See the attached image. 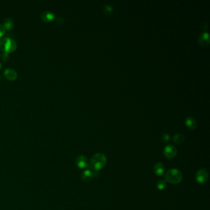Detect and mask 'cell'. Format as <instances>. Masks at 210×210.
<instances>
[{"mask_svg":"<svg viewBox=\"0 0 210 210\" xmlns=\"http://www.w3.org/2000/svg\"><path fill=\"white\" fill-rule=\"evenodd\" d=\"M17 48V44L14 40L10 38H5L0 40V48L5 52H13Z\"/></svg>","mask_w":210,"mask_h":210,"instance_id":"obj_3","label":"cell"},{"mask_svg":"<svg viewBox=\"0 0 210 210\" xmlns=\"http://www.w3.org/2000/svg\"><path fill=\"white\" fill-rule=\"evenodd\" d=\"M103 11L105 14H106L107 15H110L112 13L113 9H112L111 6L108 5H104L103 7Z\"/></svg>","mask_w":210,"mask_h":210,"instance_id":"obj_16","label":"cell"},{"mask_svg":"<svg viewBox=\"0 0 210 210\" xmlns=\"http://www.w3.org/2000/svg\"><path fill=\"white\" fill-rule=\"evenodd\" d=\"M41 18L43 21L46 22H49L54 19V15L50 11H45L41 14Z\"/></svg>","mask_w":210,"mask_h":210,"instance_id":"obj_11","label":"cell"},{"mask_svg":"<svg viewBox=\"0 0 210 210\" xmlns=\"http://www.w3.org/2000/svg\"><path fill=\"white\" fill-rule=\"evenodd\" d=\"M96 171H91V169L84 170L81 173V179L84 182H89L92 180L94 177L96 176Z\"/></svg>","mask_w":210,"mask_h":210,"instance_id":"obj_7","label":"cell"},{"mask_svg":"<svg viewBox=\"0 0 210 210\" xmlns=\"http://www.w3.org/2000/svg\"><path fill=\"white\" fill-rule=\"evenodd\" d=\"M185 138L182 134H177L173 138V141L176 144H181L184 141Z\"/></svg>","mask_w":210,"mask_h":210,"instance_id":"obj_13","label":"cell"},{"mask_svg":"<svg viewBox=\"0 0 210 210\" xmlns=\"http://www.w3.org/2000/svg\"><path fill=\"white\" fill-rule=\"evenodd\" d=\"M2 56H4V57L2 58L3 60H6L8 58V55L7 52H5L4 54H2Z\"/></svg>","mask_w":210,"mask_h":210,"instance_id":"obj_19","label":"cell"},{"mask_svg":"<svg viewBox=\"0 0 210 210\" xmlns=\"http://www.w3.org/2000/svg\"><path fill=\"white\" fill-rule=\"evenodd\" d=\"M157 187L160 190H162L165 189V187H166V181H164V180H160V181H158L157 182Z\"/></svg>","mask_w":210,"mask_h":210,"instance_id":"obj_15","label":"cell"},{"mask_svg":"<svg viewBox=\"0 0 210 210\" xmlns=\"http://www.w3.org/2000/svg\"><path fill=\"white\" fill-rule=\"evenodd\" d=\"M4 27L7 30H11L14 26V23L11 19H6L4 22Z\"/></svg>","mask_w":210,"mask_h":210,"instance_id":"obj_14","label":"cell"},{"mask_svg":"<svg viewBox=\"0 0 210 210\" xmlns=\"http://www.w3.org/2000/svg\"><path fill=\"white\" fill-rule=\"evenodd\" d=\"M165 181L173 184H177L181 182L182 179V174L181 172L175 168H173L169 169L165 176Z\"/></svg>","mask_w":210,"mask_h":210,"instance_id":"obj_2","label":"cell"},{"mask_svg":"<svg viewBox=\"0 0 210 210\" xmlns=\"http://www.w3.org/2000/svg\"><path fill=\"white\" fill-rule=\"evenodd\" d=\"M4 74L5 76L10 80H14L17 78V72L12 68H7L5 70Z\"/></svg>","mask_w":210,"mask_h":210,"instance_id":"obj_10","label":"cell"},{"mask_svg":"<svg viewBox=\"0 0 210 210\" xmlns=\"http://www.w3.org/2000/svg\"><path fill=\"white\" fill-rule=\"evenodd\" d=\"M177 149L172 145H168L164 149V155L168 158H173L176 156Z\"/></svg>","mask_w":210,"mask_h":210,"instance_id":"obj_5","label":"cell"},{"mask_svg":"<svg viewBox=\"0 0 210 210\" xmlns=\"http://www.w3.org/2000/svg\"><path fill=\"white\" fill-rule=\"evenodd\" d=\"M161 139L163 140V142H168L169 141V135L168 134H166V133L163 134L162 136H161Z\"/></svg>","mask_w":210,"mask_h":210,"instance_id":"obj_17","label":"cell"},{"mask_svg":"<svg viewBox=\"0 0 210 210\" xmlns=\"http://www.w3.org/2000/svg\"><path fill=\"white\" fill-rule=\"evenodd\" d=\"M198 43L202 46L208 45L209 43V35L208 33H203L200 35L198 38Z\"/></svg>","mask_w":210,"mask_h":210,"instance_id":"obj_9","label":"cell"},{"mask_svg":"<svg viewBox=\"0 0 210 210\" xmlns=\"http://www.w3.org/2000/svg\"><path fill=\"white\" fill-rule=\"evenodd\" d=\"M6 32V29L5 28V27L3 25L0 24V37H2Z\"/></svg>","mask_w":210,"mask_h":210,"instance_id":"obj_18","label":"cell"},{"mask_svg":"<svg viewBox=\"0 0 210 210\" xmlns=\"http://www.w3.org/2000/svg\"><path fill=\"white\" fill-rule=\"evenodd\" d=\"M154 173L158 176H162L165 171V167L161 163H158L154 166Z\"/></svg>","mask_w":210,"mask_h":210,"instance_id":"obj_8","label":"cell"},{"mask_svg":"<svg viewBox=\"0 0 210 210\" xmlns=\"http://www.w3.org/2000/svg\"><path fill=\"white\" fill-rule=\"evenodd\" d=\"M76 165L81 169L86 168L89 166V161L84 155H80L76 159Z\"/></svg>","mask_w":210,"mask_h":210,"instance_id":"obj_6","label":"cell"},{"mask_svg":"<svg viewBox=\"0 0 210 210\" xmlns=\"http://www.w3.org/2000/svg\"><path fill=\"white\" fill-rule=\"evenodd\" d=\"M2 64H0V69H1V68H2Z\"/></svg>","mask_w":210,"mask_h":210,"instance_id":"obj_20","label":"cell"},{"mask_svg":"<svg viewBox=\"0 0 210 210\" xmlns=\"http://www.w3.org/2000/svg\"><path fill=\"white\" fill-rule=\"evenodd\" d=\"M208 173L204 169H201L196 171L195 174V179L200 184H204L208 180Z\"/></svg>","mask_w":210,"mask_h":210,"instance_id":"obj_4","label":"cell"},{"mask_svg":"<svg viewBox=\"0 0 210 210\" xmlns=\"http://www.w3.org/2000/svg\"><path fill=\"white\" fill-rule=\"evenodd\" d=\"M187 126L190 130H194L196 127V123L193 117H188L185 120Z\"/></svg>","mask_w":210,"mask_h":210,"instance_id":"obj_12","label":"cell"},{"mask_svg":"<svg viewBox=\"0 0 210 210\" xmlns=\"http://www.w3.org/2000/svg\"><path fill=\"white\" fill-rule=\"evenodd\" d=\"M106 157L102 153H98L92 157L89 163V166L92 171H98L106 166Z\"/></svg>","mask_w":210,"mask_h":210,"instance_id":"obj_1","label":"cell"}]
</instances>
